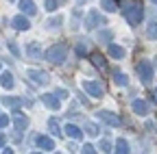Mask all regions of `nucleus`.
I'll return each mask as SVG.
<instances>
[{
  "mask_svg": "<svg viewBox=\"0 0 157 154\" xmlns=\"http://www.w3.org/2000/svg\"><path fill=\"white\" fill-rule=\"evenodd\" d=\"M20 9L24 11V15H33V13H37L33 0H22V2H20Z\"/></svg>",
  "mask_w": 157,
  "mask_h": 154,
  "instance_id": "obj_12",
  "label": "nucleus"
},
{
  "mask_svg": "<svg viewBox=\"0 0 157 154\" xmlns=\"http://www.w3.org/2000/svg\"><path fill=\"white\" fill-rule=\"evenodd\" d=\"M133 111H135V113H140V115H144V111H146L144 102H142V100H135V102H133Z\"/></svg>",
  "mask_w": 157,
  "mask_h": 154,
  "instance_id": "obj_18",
  "label": "nucleus"
},
{
  "mask_svg": "<svg viewBox=\"0 0 157 154\" xmlns=\"http://www.w3.org/2000/svg\"><path fill=\"white\" fill-rule=\"evenodd\" d=\"M137 72H140V76H142L144 83H148V81L153 78V67L148 65V61H142L140 65H137Z\"/></svg>",
  "mask_w": 157,
  "mask_h": 154,
  "instance_id": "obj_6",
  "label": "nucleus"
},
{
  "mask_svg": "<svg viewBox=\"0 0 157 154\" xmlns=\"http://www.w3.org/2000/svg\"><path fill=\"white\" fill-rule=\"evenodd\" d=\"M87 130H90V134H96V132H98V126H94V124H87Z\"/></svg>",
  "mask_w": 157,
  "mask_h": 154,
  "instance_id": "obj_28",
  "label": "nucleus"
},
{
  "mask_svg": "<svg viewBox=\"0 0 157 154\" xmlns=\"http://www.w3.org/2000/svg\"><path fill=\"white\" fill-rule=\"evenodd\" d=\"M48 128H50V132H52V134H61V128H59L57 120H50V122H48Z\"/></svg>",
  "mask_w": 157,
  "mask_h": 154,
  "instance_id": "obj_19",
  "label": "nucleus"
},
{
  "mask_svg": "<svg viewBox=\"0 0 157 154\" xmlns=\"http://www.w3.org/2000/svg\"><path fill=\"white\" fill-rule=\"evenodd\" d=\"M42 102L48 109H59V106H61V98H57V93H44L42 95Z\"/></svg>",
  "mask_w": 157,
  "mask_h": 154,
  "instance_id": "obj_4",
  "label": "nucleus"
},
{
  "mask_svg": "<svg viewBox=\"0 0 157 154\" xmlns=\"http://www.w3.org/2000/svg\"><path fill=\"white\" fill-rule=\"evenodd\" d=\"M37 145L42 148V150H46V152H50V150L55 148L52 139H50V137H44V134H39V137H37Z\"/></svg>",
  "mask_w": 157,
  "mask_h": 154,
  "instance_id": "obj_11",
  "label": "nucleus"
},
{
  "mask_svg": "<svg viewBox=\"0 0 157 154\" xmlns=\"http://www.w3.org/2000/svg\"><path fill=\"white\" fill-rule=\"evenodd\" d=\"M11 26H13L15 30H29V28H31V24H29V20H26V15H15L13 20H11Z\"/></svg>",
  "mask_w": 157,
  "mask_h": 154,
  "instance_id": "obj_5",
  "label": "nucleus"
},
{
  "mask_svg": "<svg viewBox=\"0 0 157 154\" xmlns=\"http://www.w3.org/2000/svg\"><path fill=\"white\" fill-rule=\"evenodd\" d=\"M0 83H2V87H5V89H11V87L15 85V81H13V74H11V72H5L2 76H0Z\"/></svg>",
  "mask_w": 157,
  "mask_h": 154,
  "instance_id": "obj_14",
  "label": "nucleus"
},
{
  "mask_svg": "<svg viewBox=\"0 0 157 154\" xmlns=\"http://www.w3.org/2000/svg\"><path fill=\"white\" fill-rule=\"evenodd\" d=\"M9 124V117L7 115H0V126H7Z\"/></svg>",
  "mask_w": 157,
  "mask_h": 154,
  "instance_id": "obj_29",
  "label": "nucleus"
},
{
  "mask_svg": "<svg viewBox=\"0 0 157 154\" xmlns=\"http://www.w3.org/2000/svg\"><path fill=\"white\" fill-rule=\"evenodd\" d=\"M55 26H61V17H52L46 22V28H55Z\"/></svg>",
  "mask_w": 157,
  "mask_h": 154,
  "instance_id": "obj_23",
  "label": "nucleus"
},
{
  "mask_svg": "<svg viewBox=\"0 0 157 154\" xmlns=\"http://www.w3.org/2000/svg\"><path fill=\"white\" fill-rule=\"evenodd\" d=\"M2 102H5V104H7V106H9V109H17V106H20V104H22V102H20V100H17V98H5V100H2Z\"/></svg>",
  "mask_w": 157,
  "mask_h": 154,
  "instance_id": "obj_17",
  "label": "nucleus"
},
{
  "mask_svg": "<svg viewBox=\"0 0 157 154\" xmlns=\"http://www.w3.org/2000/svg\"><path fill=\"white\" fill-rule=\"evenodd\" d=\"M13 124H15V128H17V130H24V128L29 126V120H26V117H24V115L20 113L17 109H15V113H13Z\"/></svg>",
  "mask_w": 157,
  "mask_h": 154,
  "instance_id": "obj_10",
  "label": "nucleus"
},
{
  "mask_svg": "<svg viewBox=\"0 0 157 154\" xmlns=\"http://www.w3.org/2000/svg\"><path fill=\"white\" fill-rule=\"evenodd\" d=\"M44 56H46V61H50V63H61V61H66V56H68V48L63 44H57V46L48 48L44 52Z\"/></svg>",
  "mask_w": 157,
  "mask_h": 154,
  "instance_id": "obj_2",
  "label": "nucleus"
},
{
  "mask_svg": "<svg viewBox=\"0 0 157 154\" xmlns=\"http://www.w3.org/2000/svg\"><path fill=\"white\" fill-rule=\"evenodd\" d=\"M92 59H94V63H96L98 67H101V70H105V61H103V56H98V54H94Z\"/></svg>",
  "mask_w": 157,
  "mask_h": 154,
  "instance_id": "obj_25",
  "label": "nucleus"
},
{
  "mask_svg": "<svg viewBox=\"0 0 157 154\" xmlns=\"http://www.w3.org/2000/svg\"><path fill=\"white\" fill-rule=\"evenodd\" d=\"M0 145H5V134H0Z\"/></svg>",
  "mask_w": 157,
  "mask_h": 154,
  "instance_id": "obj_32",
  "label": "nucleus"
},
{
  "mask_svg": "<svg viewBox=\"0 0 157 154\" xmlns=\"http://www.w3.org/2000/svg\"><path fill=\"white\" fill-rule=\"evenodd\" d=\"M83 87H85V89L94 95V98H103V93H105V89H103L101 85H98V83H92V81H87Z\"/></svg>",
  "mask_w": 157,
  "mask_h": 154,
  "instance_id": "obj_7",
  "label": "nucleus"
},
{
  "mask_svg": "<svg viewBox=\"0 0 157 154\" xmlns=\"http://www.w3.org/2000/svg\"><path fill=\"white\" fill-rule=\"evenodd\" d=\"M109 56H113V59H122V56H124V50L118 48L116 44H109Z\"/></svg>",
  "mask_w": 157,
  "mask_h": 154,
  "instance_id": "obj_15",
  "label": "nucleus"
},
{
  "mask_svg": "<svg viewBox=\"0 0 157 154\" xmlns=\"http://www.w3.org/2000/svg\"><path fill=\"white\" fill-rule=\"evenodd\" d=\"M101 5H103L105 11H113V9H116V2H113V0H101Z\"/></svg>",
  "mask_w": 157,
  "mask_h": 154,
  "instance_id": "obj_20",
  "label": "nucleus"
},
{
  "mask_svg": "<svg viewBox=\"0 0 157 154\" xmlns=\"http://www.w3.org/2000/svg\"><path fill=\"white\" fill-rule=\"evenodd\" d=\"M103 24V17H101V13H96V11H90V15H87V28H96V26H101Z\"/></svg>",
  "mask_w": 157,
  "mask_h": 154,
  "instance_id": "obj_9",
  "label": "nucleus"
},
{
  "mask_svg": "<svg viewBox=\"0 0 157 154\" xmlns=\"http://www.w3.org/2000/svg\"><path fill=\"white\" fill-rule=\"evenodd\" d=\"M66 132L70 134L72 139H81V137H83V130L78 128V126H74V124H68V126H66Z\"/></svg>",
  "mask_w": 157,
  "mask_h": 154,
  "instance_id": "obj_13",
  "label": "nucleus"
},
{
  "mask_svg": "<svg viewBox=\"0 0 157 154\" xmlns=\"http://www.w3.org/2000/svg\"><path fill=\"white\" fill-rule=\"evenodd\" d=\"M122 9H124V15H127V20L131 22V24H137L142 20V7H140V2L137 0H127V2L122 5Z\"/></svg>",
  "mask_w": 157,
  "mask_h": 154,
  "instance_id": "obj_1",
  "label": "nucleus"
},
{
  "mask_svg": "<svg viewBox=\"0 0 157 154\" xmlns=\"http://www.w3.org/2000/svg\"><path fill=\"white\" fill-rule=\"evenodd\" d=\"M98 120L107 122L109 126H118V124H120V120L116 117V113H109V111H101V113H98Z\"/></svg>",
  "mask_w": 157,
  "mask_h": 154,
  "instance_id": "obj_8",
  "label": "nucleus"
},
{
  "mask_svg": "<svg viewBox=\"0 0 157 154\" xmlns=\"http://www.w3.org/2000/svg\"><path fill=\"white\" fill-rule=\"evenodd\" d=\"M26 74H29V78H31L35 85H46V83H48V74L42 72V70H29Z\"/></svg>",
  "mask_w": 157,
  "mask_h": 154,
  "instance_id": "obj_3",
  "label": "nucleus"
},
{
  "mask_svg": "<svg viewBox=\"0 0 157 154\" xmlns=\"http://www.w3.org/2000/svg\"><path fill=\"white\" fill-rule=\"evenodd\" d=\"M87 50H85V41H81V44H78L76 46V54H85Z\"/></svg>",
  "mask_w": 157,
  "mask_h": 154,
  "instance_id": "obj_26",
  "label": "nucleus"
},
{
  "mask_svg": "<svg viewBox=\"0 0 157 154\" xmlns=\"http://www.w3.org/2000/svg\"><path fill=\"white\" fill-rule=\"evenodd\" d=\"M101 148H103L105 152H109V148H111V145H109V141H103V143H101Z\"/></svg>",
  "mask_w": 157,
  "mask_h": 154,
  "instance_id": "obj_31",
  "label": "nucleus"
},
{
  "mask_svg": "<svg viewBox=\"0 0 157 154\" xmlns=\"http://www.w3.org/2000/svg\"><path fill=\"white\" fill-rule=\"evenodd\" d=\"M116 148H118V152H129V145H127V141H124V139H118Z\"/></svg>",
  "mask_w": 157,
  "mask_h": 154,
  "instance_id": "obj_24",
  "label": "nucleus"
},
{
  "mask_svg": "<svg viewBox=\"0 0 157 154\" xmlns=\"http://www.w3.org/2000/svg\"><path fill=\"white\" fill-rule=\"evenodd\" d=\"M26 54L29 56H42V50H39V44H29V48H26Z\"/></svg>",
  "mask_w": 157,
  "mask_h": 154,
  "instance_id": "obj_16",
  "label": "nucleus"
},
{
  "mask_svg": "<svg viewBox=\"0 0 157 154\" xmlns=\"http://www.w3.org/2000/svg\"><path fill=\"white\" fill-rule=\"evenodd\" d=\"M9 2H13V0H9Z\"/></svg>",
  "mask_w": 157,
  "mask_h": 154,
  "instance_id": "obj_34",
  "label": "nucleus"
},
{
  "mask_svg": "<svg viewBox=\"0 0 157 154\" xmlns=\"http://www.w3.org/2000/svg\"><path fill=\"white\" fill-rule=\"evenodd\" d=\"M155 102H157V89H155Z\"/></svg>",
  "mask_w": 157,
  "mask_h": 154,
  "instance_id": "obj_33",
  "label": "nucleus"
},
{
  "mask_svg": "<svg viewBox=\"0 0 157 154\" xmlns=\"http://www.w3.org/2000/svg\"><path fill=\"white\" fill-rule=\"evenodd\" d=\"M146 37H148V39H157V24H151V26H148Z\"/></svg>",
  "mask_w": 157,
  "mask_h": 154,
  "instance_id": "obj_22",
  "label": "nucleus"
},
{
  "mask_svg": "<svg viewBox=\"0 0 157 154\" xmlns=\"http://www.w3.org/2000/svg\"><path fill=\"white\" fill-rule=\"evenodd\" d=\"M55 7H57L55 0H46V9H48V11H55Z\"/></svg>",
  "mask_w": 157,
  "mask_h": 154,
  "instance_id": "obj_27",
  "label": "nucleus"
},
{
  "mask_svg": "<svg viewBox=\"0 0 157 154\" xmlns=\"http://www.w3.org/2000/svg\"><path fill=\"white\" fill-rule=\"evenodd\" d=\"M113 78H116L118 85H127V76H124L122 72H116V74H113Z\"/></svg>",
  "mask_w": 157,
  "mask_h": 154,
  "instance_id": "obj_21",
  "label": "nucleus"
},
{
  "mask_svg": "<svg viewBox=\"0 0 157 154\" xmlns=\"http://www.w3.org/2000/svg\"><path fill=\"white\" fill-rule=\"evenodd\" d=\"M9 48H11V52H13V54H15V56H20V50H17V48H15V44H9Z\"/></svg>",
  "mask_w": 157,
  "mask_h": 154,
  "instance_id": "obj_30",
  "label": "nucleus"
}]
</instances>
